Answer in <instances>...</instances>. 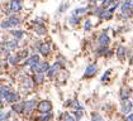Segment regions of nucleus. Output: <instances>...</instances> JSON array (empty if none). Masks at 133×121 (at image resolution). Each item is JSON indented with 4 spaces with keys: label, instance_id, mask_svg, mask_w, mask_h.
<instances>
[{
    "label": "nucleus",
    "instance_id": "f257e3e1",
    "mask_svg": "<svg viewBox=\"0 0 133 121\" xmlns=\"http://www.w3.org/2000/svg\"><path fill=\"white\" fill-rule=\"evenodd\" d=\"M52 109V106H51V102L49 101H41L39 105H38V111L41 113H48Z\"/></svg>",
    "mask_w": 133,
    "mask_h": 121
},
{
    "label": "nucleus",
    "instance_id": "f03ea898",
    "mask_svg": "<svg viewBox=\"0 0 133 121\" xmlns=\"http://www.w3.org/2000/svg\"><path fill=\"white\" fill-rule=\"evenodd\" d=\"M34 106H36V101H34V100H29V101H27V102L23 105V111H24L25 113H31Z\"/></svg>",
    "mask_w": 133,
    "mask_h": 121
},
{
    "label": "nucleus",
    "instance_id": "7ed1b4c3",
    "mask_svg": "<svg viewBox=\"0 0 133 121\" xmlns=\"http://www.w3.org/2000/svg\"><path fill=\"white\" fill-rule=\"evenodd\" d=\"M97 71H98L97 64H90V66H87L84 76H85V77H91V76H94L95 73H97Z\"/></svg>",
    "mask_w": 133,
    "mask_h": 121
},
{
    "label": "nucleus",
    "instance_id": "20e7f679",
    "mask_svg": "<svg viewBox=\"0 0 133 121\" xmlns=\"http://www.w3.org/2000/svg\"><path fill=\"white\" fill-rule=\"evenodd\" d=\"M122 111H123L124 113H127V115H128V113L132 111V102L128 100V98L123 101V105H122Z\"/></svg>",
    "mask_w": 133,
    "mask_h": 121
},
{
    "label": "nucleus",
    "instance_id": "39448f33",
    "mask_svg": "<svg viewBox=\"0 0 133 121\" xmlns=\"http://www.w3.org/2000/svg\"><path fill=\"white\" fill-rule=\"evenodd\" d=\"M22 9V5H20V0H12L10 3V10L13 13H17Z\"/></svg>",
    "mask_w": 133,
    "mask_h": 121
},
{
    "label": "nucleus",
    "instance_id": "423d86ee",
    "mask_svg": "<svg viewBox=\"0 0 133 121\" xmlns=\"http://www.w3.org/2000/svg\"><path fill=\"white\" fill-rule=\"evenodd\" d=\"M109 42H110V39H109V37L105 33H103L99 37V45L100 47H107V45L109 44Z\"/></svg>",
    "mask_w": 133,
    "mask_h": 121
},
{
    "label": "nucleus",
    "instance_id": "0eeeda50",
    "mask_svg": "<svg viewBox=\"0 0 133 121\" xmlns=\"http://www.w3.org/2000/svg\"><path fill=\"white\" fill-rule=\"evenodd\" d=\"M4 98H5L6 102H15V101H18V95L14 93V92H8V95Z\"/></svg>",
    "mask_w": 133,
    "mask_h": 121
},
{
    "label": "nucleus",
    "instance_id": "6e6552de",
    "mask_svg": "<svg viewBox=\"0 0 133 121\" xmlns=\"http://www.w3.org/2000/svg\"><path fill=\"white\" fill-rule=\"evenodd\" d=\"M39 50H41V53L43 56H47L48 53H49V50H51V47H49V44L48 43H43V44H41V47H39Z\"/></svg>",
    "mask_w": 133,
    "mask_h": 121
},
{
    "label": "nucleus",
    "instance_id": "1a4fd4ad",
    "mask_svg": "<svg viewBox=\"0 0 133 121\" xmlns=\"http://www.w3.org/2000/svg\"><path fill=\"white\" fill-rule=\"evenodd\" d=\"M58 68H60V66H58L57 63H56V64H53L52 67H49V68H48V77H53V76L57 73Z\"/></svg>",
    "mask_w": 133,
    "mask_h": 121
},
{
    "label": "nucleus",
    "instance_id": "9d476101",
    "mask_svg": "<svg viewBox=\"0 0 133 121\" xmlns=\"http://www.w3.org/2000/svg\"><path fill=\"white\" fill-rule=\"evenodd\" d=\"M117 56H118V58H119L122 62H123V60H124V56H125V48H123V47H119V48H118Z\"/></svg>",
    "mask_w": 133,
    "mask_h": 121
},
{
    "label": "nucleus",
    "instance_id": "9b49d317",
    "mask_svg": "<svg viewBox=\"0 0 133 121\" xmlns=\"http://www.w3.org/2000/svg\"><path fill=\"white\" fill-rule=\"evenodd\" d=\"M131 8L128 6V4H127V1H125L123 5H122V13L124 14V15H131Z\"/></svg>",
    "mask_w": 133,
    "mask_h": 121
},
{
    "label": "nucleus",
    "instance_id": "f8f14e48",
    "mask_svg": "<svg viewBox=\"0 0 133 121\" xmlns=\"http://www.w3.org/2000/svg\"><path fill=\"white\" fill-rule=\"evenodd\" d=\"M8 20H9V23H10V25H12V27L20 24V19H19L18 17H10Z\"/></svg>",
    "mask_w": 133,
    "mask_h": 121
},
{
    "label": "nucleus",
    "instance_id": "ddd939ff",
    "mask_svg": "<svg viewBox=\"0 0 133 121\" xmlns=\"http://www.w3.org/2000/svg\"><path fill=\"white\" fill-rule=\"evenodd\" d=\"M38 62H39V57L36 54V56H33V57H31V58H29V59L27 60L25 63H27V64H31V66H32V64H34V63H38Z\"/></svg>",
    "mask_w": 133,
    "mask_h": 121
},
{
    "label": "nucleus",
    "instance_id": "4468645a",
    "mask_svg": "<svg viewBox=\"0 0 133 121\" xmlns=\"http://www.w3.org/2000/svg\"><path fill=\"white\" fill-rule=\"evenodd\" d=\"M32 87V83H31V80L29 78H27V80H24V82H23V85H22V88L23 90H27L25 92H28V90Z\"/></svg>",
    "mask_w": 133,
    "mask_h": 121
},
{
    "label": "nucleus",
    "instance_id": "2eb2a0df",
    "mask_svg": "<svg viewBox=\"0 0 133 121\" xmlns=\"http://www.w3.org/2000/svg\"><path fill=\"white\" fill-rule=\"evenodd\" d=\"M34 29H36V32L38 33V34H41V35L46 33V28H44L43 25H41V24H37V25L34 27Z\"/></svg>",
    "mask_w": 133,
    "mask_h": 121
},
{
    "label": "nucleus",
    "instance_id": "dca6fc26",
    "mask_svg": "<svg viewBox=\"0 0 133 121\" xmlns=\"http://www.w3.org/2000/svg\"><path fill=\"white\" fill-rule=\"evenodd\" d=\"M48 68H49L48 63H47V62H43L42 64H39V71H38V73H43V72L48 71Z\"/></svg>",
    "mask_w": 133,
    "mask_h": 121
},
{
    "label": "nucleus",
    "instance_id": "f3484780",
    "mask_svg": "<svg viewBox=\"0 0 133 121\" xmlns=\"http://www.w3.org/2000/svg\"><path fill=\"white\" fill-rule=\"evenodd\" d=\"M86 10H87L86 8H77V9L73 11V15H77V17H79V15H83V14L86 13Z\"/></svg>",
    "mask_w": 133,
    "mask_h": 121
},
{
    "label": "nucleus",
    "instance_id": "a211bd4d",
    "mask_svg": "<svg viewBox=\"0 0 133 121\" xmlns=\"http://www.w3.org/2000/svg\"><path fill=\"white\" fill-rule=\"evenodd\" d=\"M6 47H8L9 49H15V48L18 47V42H17V40L8 42V43H6Z\"/></svg>",
    "mask_w": 133,
    "mask_h": 121
},
{
    "label": "nucleus",
    "instance_id": "6ab92c4d",
    "mask_svg": "<svg viewBox=\"0 0 133 121\" xmlns=\"http://www.w3.org/2000/svg\"><path fill=\"white\" fill-rule=\"evenodd\" d=\"M110 17H112V11H109V10H103V13L100 15V18H103V19H109Z\"/></svg>",
    "mask_w": 133,
    "mask_h": 121
},
{
    "label": "nucleus",
    "instance_id": "aec40b11",
    "mask_svg": "<svg viewBox=\"0 0 133 121\" xmlns=\"http://www.w3.org/2000/svg\"><path fill=\"white\" fill-rule=\"evenodd\" d=\"M128 96H129V90L123 88V90H122V92H121V97L123 98V100H127Z\"/></svg>",
    "mask_w": 133,
    "mask_h": 121
},
{
    "label": "nucleus",
    "instance_id": "412c9836",
    "mask_svg": "<svg viewBox=\"0 0 133 121\" xmlns=\"http://www.w3.org/2000/svg\"><path fill=\"white\" fill-rule=\"evenodd\" d=\"M10 116V112H1V111H0V121H5L6 119H8Z\"/></svg>",
    "mask_w": 133,
    "mask_h": 121
},
{
    "label": "nucleus",
    "instance_id": "4be33fe9",
    "mask_svg": "<svg viewBox=\"0 0 133 121\" xmlns=\"http://www.w3.org/2000/svg\"><path fill=\"white\" fill-rule=\"evenodd\" d=\"M12 34H13L14 37H15L17 39H20V38L23 37V32H22V30H13Z\"/></svg>",
    "mask_w": 133,
    "mask_h": 121
},
{
    "label": "nucleus",
    "instance_id": "5701e85b",
    "mask_svg": "<svg viewBox=\"0 0 133 121\" xmlns=\"http://www.w3.org/2000/svg\"><path fill=\"white\" fill-rule=\"evenodd\" d=\"M70 23H71L72 25L77 24V23H79V17H77V15H72V17H71V19H70Z\"/></svg>",
    "mask_w": 133,
    "mask_h": 121
},
{
    "label": "nucleus",
    "instance_id": "b1692460",
    "mask_svg": "<svg viewBox=\"0 0 133 121\" xmlns=\"http://www.w3.org/2000/svg\"><path fill=\"white\" fill-rule=\"evenodd\" d=\"M8 92H9V90L6 87H3L1 90H0V97H5L6 95H8Z\"/></svg>",
    "mask_w": 133,
    "mask_h": 121
},
{
    "label": "nucleus",
    "instance_id": "393cba45",
    "mask_svg": "<svg viewBox=\"0 0 133 121\" xmlns=\"http://www.w3.org/2000/svg\"><path fill=\"white\" fill-rule=\"evenodd\" d=\"M91 121H104V119H103L100 115H98V113H94V115H93V119H91Z\"/></svg>",
    "mask_w": 133,
    "mask_h": 121
},
{
    "label": "nucleus",
    "instance_id": "a878e982",
    "mask_svg": "<svg viewBox=\"0 0 133 121\" xmlns=\"http://www.w3.org/2000/svg\"><path fill=\"white\" fill-rule=\"evenodd\" d=\"M0 27L1 28H4V29H6V28H10L12 25H10V23H9V20H4L1 24H0Z\"/></svg>",
    "mask_w": 133,
    "mask_h": 121
},
{
    "label": "nucleus",
    "instance_id": "bb28decb",
    "mask_svg": "<svg viewBox=\"0 0 133 121\" xmlns=\"http://www.w3.org/2000/svg\"><path fill=\"white\" fill-rule=\"evenodd\" d=\"M43 81V74L42 73H37L36 74V82H42Z\"/></svg>",
    "mask_w": 133,
    "mask_h": 121
},
{
    "label": "nucleus",
    "instance_id": "cd10ccee",
    "mask_svg": "<svg viewBox=\"0 0 133 121\" xmlns=\"http://www.w3.org/2000/svg\"><path fill=\"white\" fill-rule=\"evenodd\" d=\"M65 121H76V119L72 117L71 115H69V113H66L65 115Z\"/></svg>",
    "mask_w": 133,
    "mask_h": 121
},
{
    "label": "nucleus",
    "instance_id": "c85d7f7f",
    "mask_svg": "<svg viewBox=\"0 0 133 121\" xmlns=\"http://www.w3.org/2000/svg\"><path fill=\"white\" fill-rule=\"evenodd\" d=\"M18 57H10L9 58V62H10V64H17V62H18Z\"/></svg>",
    "mask_w": 133,
    "mask_h": 121
},
{
    "label": "nucleus",
    "instance_id": "c756f323",
    "mask_svg": "<svg viewBox=\"0 0 133 121\" xmlns=\"http://www.w3.org/2000/svg\"><path fill=\"white\" fill-rule=\"evenodd\" d=\"M90 28H91V21H90V20H86V21H85V25H84V29H85V30H89Z\"/></svg>",
    "mask_w": 133,
    "mask_h": 121
},
{
    "label": "nucleus",
    "instance_id": "7c9ffc66",
    "mask_svg": "<svg viewBox=\"0 0 133 121\" xmlns=\"http://www.w3.org/2000/svg\"><path fill=\"white\" fill-rule=\"evenodd\" d=\"M101 13H103V8H97V9H95V11H94V14L95 15H101Z\"/></svg>",
    "mask_w": 133,
    "mask_h": 121
},
{
    "label": "nucleus",
    "instance_id": "2f4dec72",
    "mask_svg": "<svg viewBox=\"0 0 133 121\" xmlns=\"http://www.w3.org/2000/svg\"><path fill=\"white\" fill-rule=\"evenodd\" d=\"M113 3V0H104V3H103V5L104 6H109L110 4Z\"/></svg>",
    "mask_w": 133,
    "mask_h": 121
},
{
    "label": "nucleus",
    "instance_id": "473e14b6",
    "mask_svg": "<svg viewBox=\"0 0 133 121\" xmlns=\"http://www.w3.org/2000/svg\"><path fill=\"white\" fill-rule=\"evenodd\" d=\"M127 4H128V6L131 8V9L133 10V0H127Z\"/></svg>",
    "mask_w": 133,
    "mask_h": 121
},
{
    "label": "nucleus",
    "instance_id": "72a5a7b5",
    "mask_svg": "<svg viewBox=\"0 0 133 121\" xmlns=\"http://www.w3.org/2000/svg\"><path fill=\"white\" fill-rule=\"evenodd\" d=\"M127 121H133V113H128V116H127Z\"/></svg>",
    "mask_w": 133,
    "mask_h": 121
},
{
    "label": "nucleus",
    "instance_id": "f704fd0d",
    "mask_svg": "<svg viewBox=\"0 0 133 121\" xmlns=\"http://www.w3.org/2000/svg\"><path fill=\"white\" fill-rule=\"evenodd\" d=\"M49 119H51V115H47V116H43L41 120H42V121H48Z\"/></svg>",
    "mask_w": 133,
    "mask_h": 121
},
{
    "label": "nucleus",
    "instance_id": "c9c22d12",
    "mask_svg": "<svg viewBox=\"0 0 133 121\" xmlns=\"http://www.w3.org/2000/svg\"><path fill=\"white\" fill-rule=\"evenodd\" d=\"M14 110H23V105H18V106H14Z\"/></svg>",
    "mask_w": 133,
    "mask_h": 121
},
{
    "label": "nucleus",
    "instance_id": "e433bc0d",
    "mask_svg": "<svg viewBox=\"0 0 133 121\" xmlns=\"http://www.w3.org/2000/svg\"><path fill=\"white\" fill-rule=\"evenodd\" d=\"M75 115H76V119H80V117H81V110H80L79 112L76 111V112H75Z\"/></svg>",
    "mask_w": 133,
    "mask_h": 121
},
{
    "label": "nucleus",
    "instance_id": "4c0bfd02",
    "mask_svg": "<svg viewBox=\"0 0 133 121\" xmlns=\"http://www.w3.org/2000/svg\"><path fill=\"white\" fill-rule=\"evenodd\" d=\"M1 109H3V103H1V101H0V111H1Z\"/></svg>",
    "mask_w": 133,
    "mask_h": 121
},
{
    "label": "nucleus",
    "instance_id": "58836bf2",
    "mask_svg": "<svg viewBox=\"0 0 133 121\" xmlns=\"http://www.w3.org/2000/svg\"><path fill=\"white\" fill-rule=\"evenodd\" d=\"M132 109H133V105H132Z\"/></svg>",
    "mask_w": 133,
    "mask_h": 121
},
{
    "label": "nucleus",
    "instance_id": "ea45409f",
    "mask_svg": "<svg viewBox=\"0 0 133 121\" xmlns=\"http://www.w3.org/2000/svg\"><path fill=\"white\" fill-rule=\"evenodd\" d=\"M93 1H95V0H93Z\"/></svg>",
    "mask_w": 133,
    "mask_h": 121
},
{
    "label": "nucleus",
    "instance_id": "a19ab883",
    "mask_svg": "<svg viewBox=\"0 0 133 121\" xmlns=\"http://www.w3.org/2000/svg\"><path fill=\"white\" fill-rule=\"evenodd\" d=\"M5 121H6V120H5Z\"/></svg>",
    "mask_w": 133,
    "mask_h": 121
}]
</instances>
